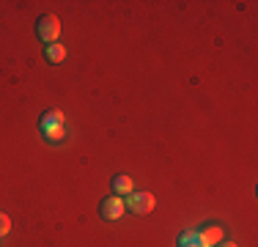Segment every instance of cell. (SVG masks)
<instances>
[{"mask_svg": "<svg viewBox=\"0 0 258 247\" xmlns=\"http://www.w3.org/2000/svg\"><path fill=\"white\" fill-rule=\"evenodd\" d=\"M41 132H44L47 140H52V143H58L60 138H63V115L58 113V110H50V113L41 115Z\"/></svg>", "mask_w": 258, "mask_h": 247, "instance_id": "cell-2", "label": "cell"}, {"mask_svg": "<svg viewBox=\"0 0 258 247\" xmlns=\"http://www.w3.org/2000/svg\"><path fill=\"white\" fill-rule=\"evenodd\" d=\"M201 236L206 239L209 247H217L220 242H223V228L220 225H206V228H201Z\"/></svg>", "mask_w": 258, "mask_h": 247, "instance_id": "cell-6", "label": "cell"}, {"mask_svg": "<svg viewBox=\"0 0 258 247\" xmlns=\"http://www.w3.org/2000/svg\"><path fill=\"white\" fill-rule=\"evenodd\" d=\"M113 187H115V193H135V181L129 176H115V181H113Z\"/></svg>", "mask_w": 258, "mask_h": 247, "instance_id": "cell-8", "label": "cell"}, {"mask_svg": "<svg viewBox=\"0 0 258 247\" xmlns=\"http://www.w3.org/2000/svg\"><path fill=\"white\" fill-rule=\"evenodd\" d=\"M217 247H236L233 242H223V244H217Z\"/></svg>", "mask_w": 258, "mask_h": 247, "instance_id": "cell-10", "label": "cell"}, {"mask_svg": "<svg viewBox=\"0 0 258 247\" xmlns=\"http://www.w3.org/2000/svg\"><path fill=\"white\" fill-rule=\"evenodd\" d=\"M9 231H11V220H9L6 212H0V236H6Z\"/></svg>", "mask_w": 258, "mask_h": 247, "instance_id": "cell-9", "label": "cell"}, {"mask_svg": "<svg viewBox=\"0 0 258 247\" xmlns=\"http://www.w3.org/2000/svg\"><path fill=\"white\" fill-rule=\"evenodd\" d=\"M44 55H47V60H50V64H60V60L66 58V47H60V44H47Z\"/></svg>", "mask_w": 258, "mask_h": 247, "instance_id": "cell-7", "label": "cell"}, {"mask_svg": "<svg viewBox=\"0 0 258 247\" xmlns=\"http://www.w3.org/2000/svg\"><path fill=\"white\" fill-rule=\"evenodd\" d=\"M124 203L132 214H149V212H154L157 198L151 193H129V201H124Z\"/></svg>", "mask_w": 258, "mask_h": 247, "instance_id": "cell-3", "label": "cell"}, {"mask_svg": "<svg viewBox=\"0 0 258 247\" xmlns=\"http://www.w3.org/2000/svg\"><path fill=\"white\" fill-rule=\"evenodd\" d=\"M36 36H39L44 44H55V39L60 36V20L55 14L39 17V22H36Z\"/></svg>", "mask_w": 258, "mask_h": 247, "instance_id": "cell-1", "label": "cell"}, {"mask_svg": "<svg viewBox=\"0 0 258 247\" xmlns=\"http://www.w3.org/2000/svg\"><path fill=\"white\" fill-rule=\"evenodd\" d=\"M179 247H209L206 239L201 236V231H184L179 239Z\"/></svg>", "mask_w": 258, "mask_h": 247, "instance_id": "cell-5", "label": "cell"}, {"mask_svg": "<svg viewBox=\"0 0 258 247\" xmlns=\"http://www.w3.org/2000/svg\"><path fill=\"white\" fill-rule=\"evenodd\" d=\"M124 212H126V203L121 201L118 195H110L99 203V217L102 220H118Z\"/></svg>", "mask_w": 258, "mask_h": 247, "instance_id": "cell-4", "label": "cell"}]
</instances>
